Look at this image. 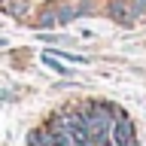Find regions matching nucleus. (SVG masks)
<instances>
[{"label":"nucleus","mask_w":146,"mask_h":146,"mask_svg":"<svg viewBox=\"0 0 146 146\" xmlns=\"http://www.w3.org/2000/svg\"><path fill=\"white\" fill-rule=\"evenodd\" d=\"M134 12H146V0H134Z\"/></svg>","instance_id":"obj_4"},{"label":"nucleus","mask_w":146,"mask_h":146,"mask_svg":"<svg viewBox=\"0 0 146 146\" xmlns=\"http://www.w3.org/2000/svg\"><path fill=\"white\" fill-rule=\"evenodd\" d=\"M88 9V3L85 0H61L58 6H55V25H67V21H73V18H79V15H88L85 12Z\"/></svg>","instance_id":"obj_1"},{"label":"nucleus","mask_w":146,"mask_h":146,"mask_svg":"<svg viewBox=\"0 0 146 146\" xmlns=\"http://www.w3.org/2000/svg\"><path fill=\"white\" fill-rule=\"evenodd\" d=\"M113 15L119 18V21H128V12H131V6H128V3H122V0H113Z\"/></svg>","instance_id":"obj_2"},{"label":"nucleus","mask_w":146,"mask_h":146,"mask_svg":"<svg viewBox=\"0 0 146 146\" xmlns=\"http://www.w3.org/2000/svg\"><path fill=\"white\" fill-rule=\"evenodd\" d=\"M27 146H46V128L34 131V134H27Z\"/></svg>","instance_id":"obj_3"}]
</instances>
